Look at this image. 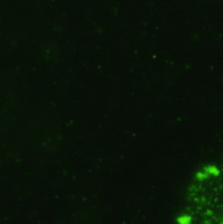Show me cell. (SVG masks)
<instances>
[{"label":"cell","mask_w":223,"mask_h":224,"mask_svg":"<svg viewBox=\"0 0 223 224\" xmlns=\"http://www.w3.org/2000/svg\"><path fill=\"white\" fill-rule=\"evenodd\" d=\"M196 178L198 179V180H200V181H201V180H204V179H206V178H208V174L206 173V172H201V171H200V172H197L196 173Z\"/></svg>","instance_id":"cell-3"},{"label":"cell","mask_w":223,"mask_h":224,"mask_svg":"<svg viewBox=\"0 0 223 224\" xmlns=\"http://www.w3.org/2000/svg\"><path fill=\"white\" fill-rule=\"evenodd\" d=\"M205 172H206L208 175H213V176H215V177H218L220 174H221L219 168L216 166H215V165H209V166H207V167L205 168Z\"/></svg>","instance_id":"cell-1"},{"label":"cell","mask_w":223,"mask_h":224,"mask_svg":"<svg viewBox=\"0 0 223 224\" xmlns=\"http://www.w3.org/2000/svg\"><path fill=\"white\" fill-rule=\"evenodd\" d=\"M176 222L178 224H191L192 217L188 215H182L177 217Z\"/></svg>","instance_id":"cell-2"}]
</instances>
